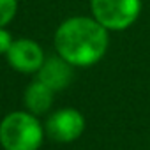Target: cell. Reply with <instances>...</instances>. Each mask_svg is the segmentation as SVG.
<instances>
[{
	"mask_svg": "<svg viewBox=\"0 0 150 150\" xmlns=\"http://www.w3.org/2000/svg\"><path fill=\"white\" fill-rule=\"evenodd\" d=\"M110 34L97 20L85 14L69 16L53 34L55 53L74 69L99 64L110 50Z\"/></svg>",
	"mask_w": 150,
	"mask_h": 150,
	"instance_id": "1",
	"label": "cell"
},
{
	"mask_svg": "<svg viewBox=\"0 0 150 150\" xmlns=\"http://www.w3.org/2000/svg\"><path fill=\"white\" fill-rule=\"evenodd\" d=\"M44 139V122L27 110L9 111L0 120L2 150H39Z\"/></svg>",
	"mask_w": 150,
	"mask_h": 150,
	"instance_id": "2",
	"label": "cell"
},
{
	"mask_svg": "<svg viewBox=\"0 0 150 150\" xmlns=\"http://www.w3.org/2000/svg\"><path fill=\"white\" fill-rule=\"evenodd\" d=\"M90 16L108 32H124L131 28L143 9L141 0H90Z\"/></svg>",
	"mask_w": 150,
	"mask_h": 150,
	"instance_id": "3",
	"label": "cell"
},
{
	"mask_svg": "<svg viewBox=\"0 0 150 150\" xmlns=\"http://www.w3.org/2000/svg\"><path fill=\"white\" fill-rule=\"evenodd\" d=\"M85 129H87L85 115L78 108H72V106L53 110L50 115H46V120H44L46 138L60 145H69L78 141L83 136Z\"/></svg>",
	"mask_w": 150,
	"mask_h": 150,
	"instance_id": "4",
	"label": "cell"
},
{
	"mask_svg": "<svg viewBox=\"0 0 150 150\" xmlns=\"http://www.w3.org/2000/svg\"><path fill=\"white\" fill-rule=\"evenodd\" d=\"M44 48L32 37H18L9 48L6 60L13 71L25 76H35L46 60Z\"/></svg>",
	"mask_w": 150,
	"mask_h": 150,
	"instance_id": "5",
	"label": "cell"
},
{
	"mask_svg": "<svg viewBox=\"0 0 150 150\" xmlns=\"http://www.w3.org/2000/svg\"><path fill=\"white\" fill-rule=\"evenodd\" d=\"M35 78L57 94L71 87L74 80V67L67 64L64 58H60L57 53H53L46 57L44 64L41 65L39 72L35 74Z\"/></svg>",
	"mask_w": 150,
	"mask_h": 150,
	"instance_id": "6",
	"label": "cell"
},
{
	"mask_svg": "<svg viewBox=\"0 0 150 150\" xmlns=\"http://www.w3.org/2000/svg\"><path fill=\"white\" fill-rule=\"evenodd\" d=\"M55 103V92L48 88L42 81L34 78L23 90V106L28 113L35 117H44L53 111Z\"/></svg>",
	"mask_w": 150,
	"mask_h": 150,
	"instance_id": "7",
	"label": "cell"
},
{
	"mask_svg": "<svg viewBox=\"0 0 150 150\" xmlns=\"http://www.w3.org/2000/svg\"><path fill=\"white\" fill-rule=\"evenodd\" d=\"M20 0H0V27H7L16 18Z\"/></svg>",
	"mask_w": 150,
	"mask_h": 150,
	"instance_id": "8",
	"label": "cell"
},
{
	"mask_svg": "<svg viewBox=\"0 0 150 150\" xmlns=\"http://www.w3.org/2000/svg\"><path fill=\"white\" fill-rule=\"evenodd\" d=\"M13 42H14V37L7 30V27H0V55L6 57L7 51H9V48L13 46Z\"/></svg>",
	"mask_w": 150,
	"mask_h": 150,
	"instance_id": "9",
	"label": "cell"
}]
</instances>
